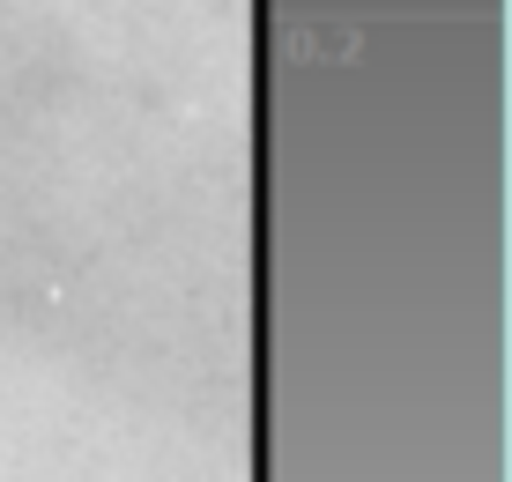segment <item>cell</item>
Instances as JSON below:
<instances>
[]
</instances>
